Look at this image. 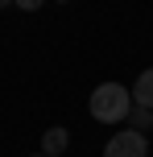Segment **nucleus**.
<instances>
[{
  "instance_id": "1",
  "label": "nucleus",
  "mask_w": 153,
  "mask_h": 157,
  "mask_svg": "<svg viewBox=\"0 0 153 157\" xmlns=\"http://www.w3.org/2000/svg\"><path fill=\"white\" fill-rule=\"evenodd\" d=\"M87 112L99 124H124L128 112H132V87L116 83V78L112 83H99L95 91H91V99H87Z\"/></svg>"
},
{
  "instance_id": "2",
  "label": "nucleus",
  "mask_w": 153,
  "mask_h": 157,
  "mask_svg": "<svg viewBox=\"0 0 153 157\" xmlns=\"http://www.w3.org/2000/svg\"><path fill=\"white\" fill-rule=\"evenodd\" d=\"M104 157H149V132H137V128L112 132L104 145Z\"/></svg>"
},
{
  "instance_id": "3",
  "label": "nucleus",
  "mask_w": 153,
  "mask_h": 157,
  "mask_svg": "<svg viewBox=\"0 0 153 157\" xmlns=\"http://www.w3.org/2000/svg\"><path fill=\"white\" fill-rule=\"evenodd\" d=\"M66 145H71V132H66V128H46V132H41V153L62 157Z\"/></svg>"
},
{
  "instance_id": "4",
  "label": "nucleus",
  "mask_w": 153,
  "mask_h": 157,
  "mask_svg": "<svg viewBox=\"0 0 153 157\" xmlns=\"http://www.w3.org/2000/svg\"><path fill=\"white\" fill-rule=\"evenodd\" d=\"M132 103H141V108H153V66L137 75V83H132Z\"/></svg>"
},
{
  "instance_id": "5",
  "label": "nucleus",
  "mask_w": 153,
  "mask_h": 157,
  "mask_svg": "<svg viewBox=\"0 0 153 157\" xmlns=\"http://www.w3.org/2000/svg\"><path fill=\"white\" fill-rule=\"evenodd\" d=\"M128 128H137V132H149L153 128V108H141V103H132V112H128V120H124Z\"/></svg>"
},
{
  "instance_id": "6",
  "label": "nucleus",
  "mask_w": 153,
  "mask_h": 157,
  "mask_svg": "<svg viewBox=\"0 0 153 157\" xmlns=\"http://www.w3.org/2000/svg\"><path fill=\"white\" fill-rule=\"evenodd\" d=\"M13 4H17V8H21V13H37V8H41V4H46V0H13Z\"/></svg>"
},
{
  "instance_id": "7",
  "label": "nucleus",
  "mask_w": 153,
  "mask_h": 157,
  "mask_svg": "<svg viewBox=\"0 0 153 157\" xmlns=\"http://www.w3.org/2000/svg\"><path fill=\"white\" fill-rule=\"evenodd\" d=\"M29 157H50V153H41V149H37V153H29Z\"/></svg>"
},
{
  "instance_id": "8",
  "label": "nucleus",
  "mask_w": 153,
  "mask_h": 157,
  "mask_svg": "<svg viewBox=\"0 0 153 157\" xmlns=\"http://www.w3.org/2000/svg\"><path fill=\"white\" fill-rule=\"evenodd\" d=\"M8 4H13V0H0V8H8Z\"/></svg>"
},
{
  "instance_id": "9",
  "label": "nucleus",
  "mask_w": 153,
  "mask_h": 157,
  "mask_svg": "<svg viewBox=\"0 0 153 157\" xmlns=\"http://www.w3.org/2000/svg\"><path fill=\"white\" fill-rule=\"evenodd\" d=\"M58 4H71V0H58Z\"/></svg>"
}]
</instances>
